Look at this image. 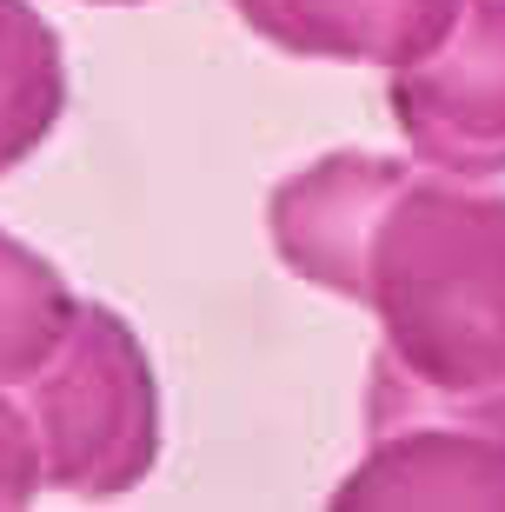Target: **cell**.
Here are the masks:
<instances>
[{
    "label": "cell",
    "mask_w": 505,
    "mask_h": 512,
    "mask_svg": "<svg viewBox=\"0 0 505 512\" xmlns=\"http://www.w3.org/2000/svg\"><path fill=\"white\" fill-rule=\"evenodd\" d=\"M60 313H67V300H60L54 273L0 240V366L40 360L47 340H54V326H60Z\"/></svg>",
    "instance_id": "5b68a950"
},
{
    "label": "cell",
    "mask_w": 505,
    "mask_h": 512,
    "mask_svg": "<svg viewBox=\"0 0 505 512\" xmlns=\"http://www.w3.org/2000/svg\"><path fill=\"white\" fill-rule=\"evenodd\" d=\"M47 446H54V479L74 493H120L147 473V366L107 313L80 320V346L47 380Z\"/></svg>",
    "instance_id": "6da1fadb"
},
{
    "label": "cell",
    "mask_w": 505,
    "mask_h": 512,
    "mask_svg": "<svg viewBox=\"0 0 505 512\" xmlns=\"http://www.w3.org/2000/svg\"><path fill=\"white\" fill-rule=\"evenodd\" d=\"M246 20L300 54L406 60L446 27L452 0H233Z\"/></svg>",
    "instance_id": "3957f363"
},
{
    "label": "cell",
    "mask_w": 505,
    "mask_h": 512,
    "mask_svg": "<svg viewBox=\"0 0 505 512\" xmlns=\"http://www.w3.org/2000/svg\"><path fill=\"white\" fill-rule=\"evenodd\" d=\"M34 486V459H27V446H20L14 419L0 413V499H20Z\"/></svg>",
    "instance_id": "8992f818"
},
{
    "label": "cell",
    "mask_w": 505,
    "mask_h": 512,
    "mask_svg": "<svg viewBox=\"0 0 505 512\" xmlns=\"http://www.w3.org/2000/svg\"><path fill=\"white\" fill-rule=\"evenodd\" d=\"M60 114V54L27 0H0V173Z\"/></svg>",
    "instance_id": "277c9868"
},
{
    "label": "cell",
    "mask_w": 505,
    "mask_h": 512,
    "mask_svg": "<svg viewBox=\"0 0 505 512\" xmlns=\"http://www.w3.org/2000/svg\"><path fill=\"white\" fill-rule=\"evenodd\" d=\"M393 107L439 160L505 167V0H472L459 54L432 74L399 80Z\"/></svg>",
    "instance_id": "7a4b0ae2"
}]
</instances>
